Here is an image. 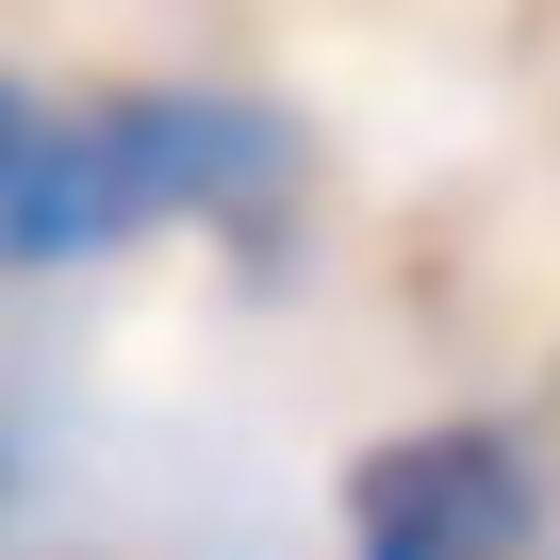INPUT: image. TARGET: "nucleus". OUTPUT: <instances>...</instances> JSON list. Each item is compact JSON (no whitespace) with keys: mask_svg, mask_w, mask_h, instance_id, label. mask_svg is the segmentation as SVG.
Returning a JSON list of instances; mask_svg holds the SVG:
<instances>
[{"mask_svg":"<svg viewBox=\"0 0 560 560\" xmlns=\"http://www.w3.org/2000/svg\"><path fill=\"white\" fill-rule=\"evenodd\" d=\"M314 214V132L247 83H50L0 67V280H67L116 247H231L280 264Z\"/></svg>","mask_w":560,"mask_h":560,"instance_id":"obj_1","label":"nucleus"},{"mask_svg":"<svg viewBox=\"0 0 560 560\" xmlns=\"http://www.w3.org/2000/svg\"><path fill=\"white\" fill-rule=\"evenodd\" d=\"M511 511H527V478H511V445H396L380 478H363V560H511Z\"/></svg>","mask_w":560,"mask_h":560,"instance_id":"obj_2","label":"nucleus"},{"mask_svg":"<svg viewBox=\"0 0 560 560\" xmlns=\"http://www.w3.org/2000/svg\"><path fill=\"white\" fill-rule=\"evenodd\" d=\"M0 511H18V445H0Z\"/></svg>","mask_w":560,"mask_h":560,"instance_id":"obj_3","label":"nucleus"}]
</instances>
